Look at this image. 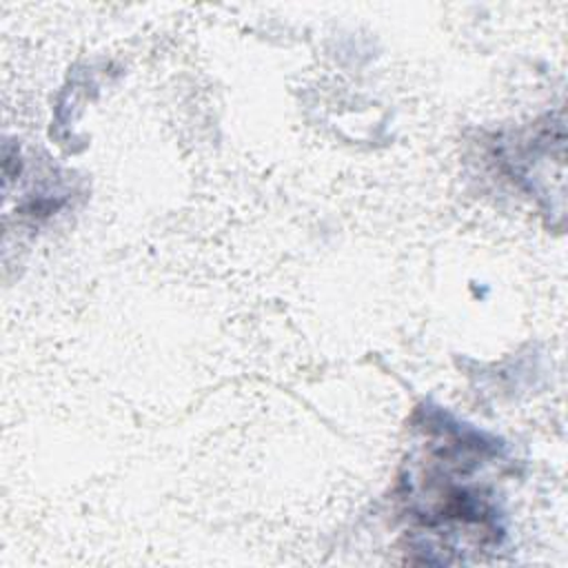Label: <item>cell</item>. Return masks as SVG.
<instances>
[{
    "label": "cell",
    "instance_id": "6da1fadb",
    "mask_svg": "<svg viewBox=\"0 0 568 568\" xmlns=\"http://www.w3.org/2000/svg\"><path fill=\"white\" fill-rule=\"evenodd\" d=\"M493 455L488 442L455 422L437 419L426 428L424 448L404 479L408 515L422 532L464 535V541L475 537L479 546L497 544V510L475 479Z\"/></svg>",
    "mask_w": 568,
    "mask_h": 568
}]
</instances>
